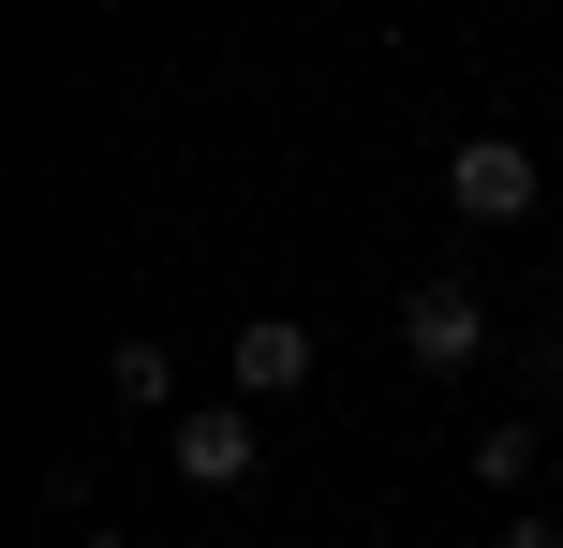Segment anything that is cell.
<instances>
[{"instance_id": "1", "label": "cell", "mask_w": 563, "mask_h": 548, "mask_svg": "<svg viewBox=\"0 0 563 548\" xmlns=\"http://www.w3.org/2000/svg\"><path fill=\"white\" fill-rule=\"evenodd\" d=\"M253 460H267V415H253V401L164 415V474H178V490H253Z\"/></svg>"}, {"instance_id": "2", "label": "cell", "mask_w": 563, "mask_h": 548, "mask_svg": "<svg viewBox=\"0 0 563 548\" xmlns=\"http://www.w3.org/2000/svg\"><path fill=\"white\" fill-rule=\"evenodd\" d=\"M534 193H549V178H534L519 134H460L445 148V208H460V223H534Z\"/></svg>"}, {"instance_id": "3", "label": "cell", "mask_w": 563, "mask_h": 548, "mask_svg": "<svg viewBox=\"0 0 563 548\" xmlns=\"http://www.w3.org/2000/svg\"><path fill=\"white\" fill-rule=\"evenodd\" d=\"M223 371H238V401L267 415V401H297V385L327 371V342H311L297 312H238V342H223Z\"/></svg>"}, {"instance_id": "4", "label": "cell", "mask_w": 563, "mask_h": 548, "mask_svg": "<svg viewBox=\"0 0 563 548\" xmlns=\"http://www.w3.org/2000/svg\"><path fill=\"white\" fill-rule=\"evenodd\" d=\"M400 356H416V371H475L489 356V297L475 282H416L400 297Z\"/></svg>"}, {"instance_id": "5", "label": "cell", "mask_w": 563, "mask_h": 548, "mask_svg": "<svg viewBox=\"0 0 563 548\" xmlns=\"http://www.w3.org/2000/svg\"><path fill=\"white\" fill-rule=\"evenodd\" d=\"M104 401H119V415H194V401H178V356H164V342H119V356H104Z\"/></svg>"}, {"instance_id": "6", "label": "cell", "mask_w": 563, "mask_h": 548, "mask_svg": "<svg viewBox=\"0 0 563 548\" xmlns=\"http://www.w3.org/2000/svg\"><path fill=\"white\" fill-rule=\"evenodd\" d=\"M534 460H549V430H534V415H505V430H475V474H489V490H534Z\"/></svg>"}, {"instance_id": "7", "label": "cell", "mask_w": 563, "mask_h": 548, "mask_svg": "<svg viewBox=\"0 0 563 548\" xmlns=\"http://www.w3.org/2000/svg\"><path fill=\"white\" fill-rule=\"evenodd\" d=\"M505 548H563V519H534V504H519V519H505Z\"/></svg>"}, {"instance_id": "8", "label": "cell", "mask_w": 563, "mask_h": 548, "mask_svg": "<svg viewBox=\"0 0 563 548\" xmlns=\"http://www.w3.org/2000/svg\"><path fill=\"white\" fill-rule=\"evenodd\" d=\"M75 548H134V534H75Z\"/></svg>"}]
</instances>
